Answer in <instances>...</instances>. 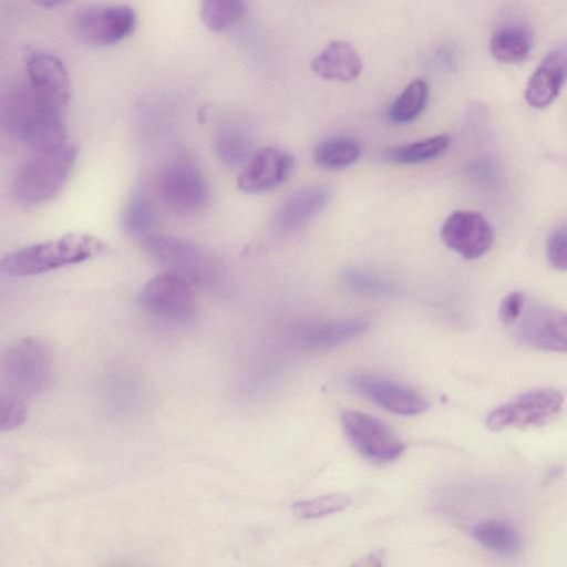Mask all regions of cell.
<instances>
[{
	"label": "cell",
	"mask_w": 567,
	"mask_h": 567,
	"mask_svg": "<svg viewBox=\"0 0 567 567\" xmlns=\"http://www.w3.org/2000/svg\"><path fill=\"white\" fill-rule=\"evenodd\" d=\"M1 120L11 136L35 152L65 145L61 110L42 100L28 83L14 84L6 92Z\"/></svg>",
	"instance_id": "1"
},
{
	"label": "cell",
	"mask_w": 567,
	"mask_h": 567,
	"mask_svg": "<svg viewBox=\"0 0 567 567\" xmlns=\"http://www.w3.org/2000/svg\"><path fill=\"white\" fill-rule=\"evenodd\" d=\"M105 243L86 233H70L55 239L16 249L1 259V270L13 277H28L79 264L102 254Z\"/></svg>",
	"instance_id": "2"
},
{
	"label": "cell",
	"mask_w": 567,
	"mask_h": 567,
	"mask_svg": "<svg viewBox=\"0 0 567 567\" xmlns=\"http://www.w3.org/2000/svg\"><path fill=\"white\" fill-rule=\"evenodd\" d=\"M76 158L78 148L66 144L59 148L35 152L17 171L12 183L14 197L27 205L52 199L68 182Z\"/></svg>",
	"instance_id": "3"
},
{
	"label": "cell",
	"mask_w": 567,
	"mask_h": 567,
	"mask_svg": "<svg viewBox=\"0 0 567 567\" xmlns=\"http://www.w3.org/2000/svg\"><path fill=\"white\" fill-rule=\"evenodd\" d=\"M53 357L50 344L38 337L20 340L1 359V392L23 400L42 394L52 378Z\"/></svg>",
	"instance_id": "4"
},
{
	"label": "cell",
	"mask_w": 567,
	"mask_h": 567,
	"mask_svg": "<svg viewBox=\"0 0 567 567\" xmlns=\"http://www.w3.org/2000/svg\"><path fill=\"white\" fill-rule=\"evenodd\" d=\"M145 254L164 268L194 285L212 284L217 264L206 250L186 239L152 234L141 240Z\"/></svg>",
	"instance_id": "5"
},
{
	"label": "cell",
	"mask_w": 567,
	"mask_h": 567,
	"mask_svg": "<svg viewBox=\"0 0 567 567\" xmlns=\"http://www.w3.org/2000/svg\"><path fill=\"white\" fill-rule=\"evenodd\" d=\"M140 299L147 312L166 321H190L197 310L193 285L168 271L151 278L144 285Z\"/></svg>",
	"instance_id": "6"
},
{
	"label": "cell",
	"mask_w": 567,
	"mask_h": 567,
	"mask_svg": "<svg viewBox=\"0 0 567 567\" xmlns=\"http://www.w3.org/2000/svg\"><path fill=\"white\" fill-rule=\"evenodd\" d=\"M516 339L533 349L567 353V312L551 306L525 301L512 326Z\"/></svg>",
	"instance_id": "7"
},
{
	"label": "cell",
	"mask_w": 567,
	"mask_h": 567,
	"mask_svg": "<svg viewBox=\"0 0 567 567\" xmlns=\"http://www.w3.org/2000/svg\"><path fill=\"white\" fill-rule=\"evenodd\" d=\"M135 10L127 4H90L74 17V29L89 44H115L132 34L136 27Z\"/></svg>",
	"instance_id": "8"
},
{
	"label": "cell",
	"mask_w": 567,
	"mask_h": 567,
	"mask_svg": "<svg viewBox=\"0 0 567 567\" xmlns=\"http://www.w3.org/2000/svg\"><path fill=\"white\" fill-rule=\"evenodd\" d=\"M158 194L174 213L193 215L204 208L209 199V186L203 173L192 163H169L159 174Z\"/></svg>",
	"instance_id": "9"
},
{
	"label": "cell",
	"mask_w": 567,
	"mask_h": 567,
	"mask_svg": "<svg viewBox=\"0 0 567 567\" xmlns=\"http://www.w3.org/2000/svg\"><path fill=\"white\" fill-rule=\"evenodd\" d=\"M563 402L564 396L558 390L548 388L533 390L491 412L486 419V425L492 431L539 426L560 411Z\"/></svg>",
	"instance_id": "10"
},
{
	"label": "cell",
	"mask_w": 567,
	"mask_h": 567,
	"mask_svg": "<svg viewBox=\"0 0 567 567\" xmlns=\"http://www.w3.org/2000/svg\"><path fill=\"white\" fill-rule=\"evenodd\" d=\"M341 422L354 449L373 462H392L404 451V444L392 430L370 414L348 410L342 413Z\"/></svg>",
	"instance_id": "11"
},
{
	"label": "cell",
	"mask_w": 567,
	"mask_h": 567,
	"mask_svg": "<svg viewBox=\"0 0 567 567\" xmlns=\"http://www.w3.org/2000/svg\"><path fill=\"white\" fill-rule=\"evenodd\" d=\"M349 384L355 392L392 413L414 415L429 408V402L419 392L383 377L358 373L350 377Z\"/></svg>",
	"instance_id": "12"
},
{
	"label": "cell",
	"mask_w": 567,
	"mask_h": 567,
	"mask_svg": "<svg viewBox=\"0 0 567 567\" xmlns=\"http://www.w3.org/2000/svg\"><path fill=\"white\" fill-rule=\"evenodd\" d=\"M444 244L465 259L483 256L493 244V229L480 213L456 210L441 228Z\"/></svg>",
	"instance_id": "13"
},
{
	"label": "cell",
	"mask_w": 567,
	"mask_h": 567,
	"mask_svg": "<svg viewBox=\"0 0 567 567\" xmlns=\"http://www.w3.org/2000/svg\"><path fill=\"white\" fill-rule=\"evenodd\" d=\"M295 158L287 152L265 147L255 152L237 177L238 188L247 194H259L281 185L291 174Z\"/></svg>",
	"instance_id": "14"
},
{
	"label": "cell",
	"mask_w": 567,
	"mask_h": 567,
	"mask_svg": "<svg viewBox=\"0 0 567 567\" xmlns=\"http://www.w3.org/2000/svg\"><path fill=\"white\" fill-rule=\"evenodd\" d=\"M25 74L28 85L62 111L70 99V79L62 61L48 52H34L28 58Z\"/></svg>",
	"instance_id": "15"
},
{
	"label": "cell",
	"mask_w": 567,
	"mask_h": 567,
	"mask_svg": "<svg viewBox=\"0 0 567 567\" xmlns=\"http://www.w3.org/2000/svg\"><path fill=\"white\" fill-rule=\"evenodd\" d=\"M368 322L361 319L316 321L299 327L292 342L307 352H322L343 344L362 334Z\"/></svg>",
	"instance_id": "16"
},
{
	"label": "cell",
	"mask_w": 567,
	"mask_h": 567,
	"mask_svg": "<svg viewBox=\"0 0 567 567\" xmlns=\"http://www.w3.org/2000/svg\"><path fill=\"white\" fill-rule=\"evenodd\" d=\"M567 79V44L551 50L532 74L526 90V102L535 107L548 106L558 96Z\"/></svg>",
	"instance_id": "17"
},
{
	"label": "cell",
	"mask_w": 567,
	"mask_h": 567,
	"mask_svg": "<svg viewBox=\"0 0 567 567\" xmlns=\"http://www.w3.org/2000/svg\"><path fill=\"white\" fill-rule=\"evenodd\" d=\"M330 197L331 188L326 185L296 192L278 208L274 219L275 229L280 234L297 231L324 208Z\"/></svg>",
	"instance_id": "18"
},
{
	"label": "cell",
	"mask_w": 567,
	"mask_h": 567,
	"mask_svg": "<svg viewBox=\"0 0 567 567\" xmlns=\"http://www.w3.org/2000/svg\"><path fill=\"white\" fill-rule=\"evenodd\" d=\"M311 69L321 79L348 82L359 76L362 62L351 44L334 41L315 56Z\"/></svg>",
	"instance_id": "19"
},
{
	"label": "cell",
	"mask_w": 567,
	"mask_h": 567,
	"mask_svg": "<svg viewBox=\"0 0 567 567\" xmlns=\"http://www.w3.org/2000/svg\"><path fill=\"white\" fill-rule=\"evenodd\" d=\"M472 535L485 549L499 555H514L522 545L518 530L504 519L493 518L477 523Z\"/></svg>",
	"instance_id": "20"
},
{
	"label": "cell",
	"mask_w": 567,
	"mask_h": 567,
	"mask_svg": "<svg viewBox=\"0 0 567 567\" xmlns=\"http://www.w3.org/2000/svg\"><path fill=\"white\" fill-rule=\"evenodd\" d=\"M217 157L228 166L246 163L251 156L252 142L249 133L237 124H225L218 128L213 142Z\"/></svg>",
	"instance_id": "21"
},
{
	"label": "cell",
	"mask_w": 567,
	"mask_h": 567,
	"mask_svg": "<svg viewBox=\"0 0 567 567\" xmlns=\"http://www.w3.org/2000/svg\"><path fill=\"white\" fill-rule=\"evenodd\" d=\"M360 153L361 146L357 140L349 136H333L316 146L313 161L323 169L338 171L355 163Z\"/></svg>",
	"instance_id": "22"
},
{
	"label": "cell",
	"mask_w": 567,
	"mask_h": 567,
	"mask_svg": "<svg viewBox=\"0 0 567 567\" xmlns=\"http://www.w3.org/2000/svg\"><path fill=\"white\" fill-rule=\"evenodd\" d=\"M532 49L529 32L517 25L498 29L491 39L489 50L495 60L502 63H516L525 60Z\"/></svg>",
	"instance_id": "23"
},
{
	"label": "cell",
	"mask_w": 567,
	"mask_h": 567,
	"mask_svg": "<svg viewBox=\"0 0 567 567\" xmlns=\"http://www.w3.org/2000/svg\"><path fill=\"white\" fill-rule=\"evenodd\" d=\"M429 99V86L425 81H411L392 103L389 118L396 124L409 123L422 113Z\"/></svg>",
	"instance_id": "24"
},
{
	"label": "cell",
	"mask_w": 567,
	"mask_h": 567,
	"mask_svg": "<svg viewBox=\"0 0 567 567\" xmlns=\"http://www.w3.org/2000/svg\"><path fill=\"white\" fill-rule=\"evenodd\" d=\"M450 143L449 135L440 134L394 147L386 153V158L400 164H419L442 155L449 148Z\"/></svg>",
	"instance_id": "25"
},
{
	"label": "cell",
	"mask_w": 567,
	"mask_h": 567,
	"mask_svg": "<svg viewBox=\"0 0 567 567\" xmlns=\"http://www.w3.org/2000/svg\"><path fill=\"white\" fill-rule=\"evenodd\" d=\"M122 223L127 234L141 240L154 234L156 213L152 203L144 196L135 195L124 208Z\"/></svg>",
	"instance_id": "26"
},
{
	"label": "cell",
	"mask_w": 567,
	"mask_h": 567,
	"mask_svg": "<svg viewBox=\"0 0 567 567\" xmlns=\"http://www.w3.org/2000/svg\"><path fill=\"white\" fill-rule=\"evenodd\" d=\"M246 11L245 1H204L200 6V18L208 29L219 32L237 23Z\"/></svg>",
	"instance_id": "27"
},
{
	"label": "cell",
	"mask_w": 567,
	"mask_h": 567,
	"mask_svg": "<svg viewBox=\"0 0 567 567\" xmlns=\"http://www.w3.org/2000/svg\"><path fill=\"white\" fill-rule=\"evenodd\" d=\"M342 280L351 291L364 297L385 298L395 293L389 281L365 270L349 268L342 272Z\"/></svg>",
	"instance_id": "28"
},
{
	"label": "cell",
	"mask_w": 567,
	"mask_h": 567,
	"mask_svg": "<svg viewBox=\"0 0 567 567\" xmlns=\"http://www.w3.org/2000/svg\"><path fill=\"white\" fill-rule=\"evenodd\" d=\"M350 503L351 499L347 494L333 493L296 502L291 509L298 518L312 519L340 512L347 508Z\"/></svg>",
	"instance_id": "29"
},
{
	"label": "cell",
	"mask_w": 567,
	"mask_h": 567,
	"mask_svg": "<svg viewBox=\"0 0 567 567\" xmlns=\"http://www.w3.org/2000/svg\"><path fill=\"white\" fill-rule=\"evenodd\" d=\"M28 417L27 401L16 395L0 393V430L11 431L22 425Z\"/></svg>",
	"instance_id": "30"
},
{
	"label": "cell",
	"mask_w": 567,
	"mask_h": 567,
	"mask_svg": "<svg viewBox=\"0 0 567 567\" xmlns=\"http://www.w3.org/2000/svg\"><path fill=\"white\" fill-rule=\"evenodd\" d=\"M546 255L555 269L567 270V224L558 226L550 233Z\"/></svg>",
	"instance_id": "31"
},
{
	"label": "cell",
	"mask_w": 567,
	"mask_h": 567,
	"mask_svg": "<svg viewBox=\"0 0 567 567\" xmlns=\"http://www.w3.org/2000/svg\"><path fill=\"white\" fill-rule=\"evenodd\" d=\"M525 297L523 293L515 291L507 295L498 309L499 320L507 327H512L519 318L524 306Z\"/></svg>",
	"instance_id": "32"
},
{
	"label": "cell",
	"mask_w": 567,
	"mask_h": 567,
	"mask_svg": "<svg viewBox=\"0 0 567 567\" xmlns=\"http://www.w3.org/2000/svg\"><path fill=\"white\" fill-rule=\"evenodd\" d=\"M351 567H383V559L379 551H372L357 559Z\"/></svg>",
	"instance_id": "33"
},
{
	"label": "cell",
	"mask_w": 567,
	"mask_h": 567,
	"mask_svg": "<svg viewBox=\"0 0 567 567\" xmlns=\"http://www.w3.org/2000/svg\"><path fill=\"white\" fill-rule=\"evenodd\" d=\"M39 4H41L42 7H48V8H51V7H56L61 3H63L62 1H55V0H50V1H41V2H38Z\"/></svg>",
	"instance_id": "34"
}]
</instances>
